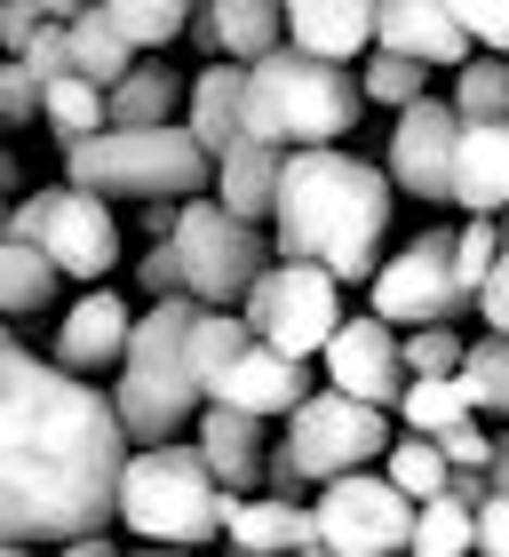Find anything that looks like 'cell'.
Wrapping results in <instances>:
<instances>
[{"label":"cell","instance_id":"6da1fadb","mask_svg":"<svg viewBox=\"0 0 509 557\" xmlns=\"http://www.w3.org/2000/svg\"><path fill=\"white\" fill-rule=\"evenodd\" d=\"M120 407L0 326V549L96 534L120 502Z\"/></svg>","mask_w":509,"mask_h":557},{"label":"cell","instance_id":"7a4b0ae2","mask_svg":"<svg viewBox=\"0 0 509 557\" xmlns=\"http://www.w3.org/2000/svg\"><path fill=\"white\" fill-rule=\"evenodd\" d=\"M390 199H398L390 168L335 144H295L271 199V247L326 263L343 287H359V278H374L382 239H390Z\"/></svg>","mask_w":509,"mask_h":557},{"label":"cell","instance_id":"3957f363","mask_svg":"<svg viewBox=\"0 0 509 557\" xmlns=\"http://www.w3.org/2000/svg\"><path fill=\"white\" fill-rule=\"evenodd\" d=\"M191 319H199V295H151L136 326H127V350H120V383H112V407L127 446H160V438H184L208 407L191 374Z\"/></svg>","mask_w":509,"mask_h":557},{"label":"cell","instance_id":"277c9868","mask_svg":"<svg viewBox=\"0 0 509 557\" xmlns=\"http://www.w3.org/2000/svg\"><path fill=\"white\" fill-rule=\"evenodd\" d=\"M223 478L208 470L199 438H160V446H127L120 462V502L112 518L127 534L160 542V549H199L223 534Z\"/></svg>","mask_w":509,"mask_h":557},{"label":"cell","instance_id":"5b68a950","mask_svg":"<svg viewBox=\"0 0 509 557\" xmlns=\"http://www.w3.org/2000/svg\"><path fill=\"white\" fill-rule=\"evenodd\" d=\"M367 112V88L359 72L335 64V57H311V48L278 40L271 57L247 64V128L271 136V144H343Z\"/></svg>","mask_w":509,"mask_h":557},{"label":"cell","instance_id":"8992f818","mask_svg":"<svg viewBox=\"0 0 509 557\" xmlns=\"http://www.w3.org/2000/svg\"><path fill=\"white\" fill-rule=\"evenodd\" d=\"M64 175L104 199H136V208H151V199H191L215 184V151L199 144L184 120H151V128H120V120H104L96 136L64 144Z\"/></svg>","mask_w":509,"mask_h":557},{"label":"cell","instance_id":"52a82bcc","mask_svg":"<svg viewBox=\"0 0 509 557\" xmlns=\"http://www.w3.org/2000/svg\"><path fill=\"white\" fill-rule=\"evenodd\" d=\"M382 454H390V407H374V398L326 383V391H311V398L287 414V438L271 446L263 486H278V494L326 486V478L367 470V462H382Z\"/></svg>","mask_w":509,"mask_h":557},{"label":"cell","instance_id":"ba28073f","mask_svg":"<svg viewBox=\"0 0 509 557\" xmlns=\"http://www.w3.org/2000/svg\"><path fill=\"white\" fill-rule=\"evenodd\" d=\"M167 239H175V256H184V295H199V302H247V287H254V278H263V263L278 256L263 223L232 215L215 191L175 199Z\"/></svg>","mask_w":509,"mask_h":557},{"label":"cell","instance_id":"9c48e42d","mask_svg":"<svg viewBox=\"0 0 509 557\" xmlns=\"http://www.w3.org/2000/svg\"><path fill=\"white\" fill-rule=\"evenodd\" d=\"M247 326L263 343H278L287 359H319L326 335L343 326V278L326 263H302V256H271L263 278L247 287Z\"/></svg>","mask_w":509,"mask_h":557},{"label":"cell","instance_id":"30bf717a","mask_svg":"<svg viewBox=\"0 0 509 557\" xmlns=\"http://www.w3.org/2000/svg\"><path fill=\"white\" fill-rule=\"evenodd\" d=\"M9 232L16 239H40L64 278H104L120 263V215H112V199L88 191V184H72V175H64V184H48V191H24L9 208Z\"/></svg>","mask_w":509,"mask_h":557},{"label":"cell","instance_id":"8fae6325","mask_svg":"<svg viewBox=\"0 0 509 557\" xmlns=\"http://www.w3.org/2000/svg\"><path fill=\"white\" fill-rule=\"evenodd\" d=\"M311 510H319V542L335 557H390L414 542V494H398L390 470H374V462L326 478Z\"/></svg>","mask_w":509,"mask_h":557},{"label":"cell","instance_id":"7c38bea8","mask_svg":"<svg viewBox=\"0 0 509 557\" xmlns=\"http://www.w3.org/2000/svg\"><path fill=\"white\" fill-rule=\"evenodd\" d=\"M367 295H374V311L390 319V326H422V319H462V311H477L470 287L454 278V232H446V223H430L422 239H406L398 256H382L374 278H367Z\"/></svg>","mask_w":509,"mask_h":557},{"label":"cell","instance_id":"4fadbf2b","mask_svg":"<svg viewBox=\"0 0 509 557\" xmlns=\"http://www.w3.org/2000/svg\"><path fill=\"white\" fill-rule=\"evenodd\" d=\"M454 144H462V112H454V96H414V104H398L390 120V184L406 199H422V208H446L454 199Z\"/></svg>","mask_w":509,"mask_h":557},{"label":"cell","instance_id":"5bb4252c","mask_svg":"<svg viewBox=\"0 0 509 557\" xmlns=\"http://www.w3.org/2000/svg\"><path fill=\"white\" fill-rule=\"evenodd\" d=\"M319 359H326V383H335V391H359V398H374V407H398V391H406V350H398V326L382 319L374 302L326 335Z\"/></svg>","mask_w":509,"mask_h":557},{"label":"cell","instance_id":"9a60e30c","mask_svg":"<svg viewBox=\"0 0 509 557\" xmlns=\"http://www.w3.org/2000/svg\"><path fill=\"white\" fill-rule=\"evenodd\" d=\"M208 398H223V407H247V414H263V422H271V414H295L302 398H311V359H287L278 343L254 335L239 359L208 383Z\"/></svg>","mask_w":509,"mask_h":557},{"label":"cell","instance_id":"2e32d148","mask_svg":"<svg viewBox=\"0 0 509 557\" xmlns=\"http://www.w3.org/2000/svg\"><path fill=\"white\" fill-rule=\"evenodd\" d=\"M223 542L247 557H278V549H326L319 542V510H302L295 494H232L223 502Z\"/></svg>","mask_w":509,"mask_h":557},{"label":"cell","instance_id":"e0dca14e","mask_svg":"<svg viewBox=\"0 0 509 557\" xmlns=\"http://www.w3.org/2000/svg\"><path fill=\"white\" fill-rule=\"evenodd\" d=\"M191 438H199V454H208V470L223 478V494H254V486H263V462H271L263 414L208 398V407H199V422H191Z\"/></svg>","mask_w":509,"mask_h":557},{"label":"cell","instance_id":"ac0fdd59","mask_svg":"<svg viewBox=\"0 0 509 557\" xmlns=\"http://www.w3.org/2000/svg\"><path fill=\"white\" fill-rule=\"evenodd\" d=\"M374 48H406V57H422L430 72H454L477 40L462 33L454 0H382V16H374Z\"/></svg>","mask_w":509,"mask_h":557},{"label":"cell","instance_id":"d6986e66","mask_svg":"<svg viewBox=\"0 0 509 557\" xmlns=\"http://www.w3.org/2000/svg\"><path fill=\"white\" fill-rule=\"evenodd\" d=\"M278 168H287V144H271V136H254V128H239L232 144L215 151V199L232 215H247V223H271V199H278Z\"/></svg>","mask_w":509,"mask_h":557},{"label":"cell","instance_id":"ffe728a7","mask_svg":"<svg viewBox=\"0 0 509 557\" xmlns=\"http://www.w3.org/2000/svg\"><path fill=\"white\" fill-rule=\"evenodd\" d=\"M454 208L462 215H501L509 208V120H462V144H454Z\"/></svg>","mask_w":509,"mask_h":557},{"label":"cell","instance_id":"44dd1931","mask_svg":"<svg viewBox=\"0 0 509 557\" xmlns=\"http://www.w3.org/2000/svg\"><path fill=\"white\" fill-rule=\"evenodd\" d=\"M127 326H136V311H127L112 287H88V295L64 311V326H57V359H64L72 374H104V367H120Z\"/></svg>","mask_w":509,"mask_h":557},{"label":"cell","instance_id":"7402d4cb","mask_svg":"<svg viewBox=\"0 0 509 557\" xmlns=\"http://www.w3.org/2000/svg\"><path fill=\"white\" fill-rule=\"evenodd\" d=\"M374 16H382V0H287V40L311 48V57L359 64L374 48Z\"/></svg>","mask_w":509,"mask_h":557},{"label":"cell","instance_id":"603a6c76","mask_svg":"<svg viewBox=\"0 0 509 557\" xmlns=\"http://www.w3.org/2000/svg\"><path fill=\"white\" fill-rule=\"evenodd\" d=\"M191 33L208 40L215 57L254 64V57H271V48L287 40V0H208Z\"/></svg>","mask_w":509,"mask_h":557},{"label":"cell","instance_id":"cb8c5ba5","mask_svg":"<svg viewBox=\"0 0 509 557\" xmlns=\"http://www.w3.org/2000/svg\"><path fill=\"white\" fill-rule=\"evenodd\" d=\"M184 128L208 144V151H223V144L247 128V64H239V57H215V64L184 88Z\"/></svg>","mask_w":509,"mask_h":557},{"label":"cell","instance_id":"d4e9b609","mask_svg":"<svg viewBox=\"0 0 509 557\" xmlns=\"http://www.w3.org/2000/svg\"><path fill=\"white\" fill-rule=\"evenodd\" d=\"M184 88H191V81H175L167 64L136 57V64H127L120 81L104 88V112L120 120V128H151V120H184Z\"/></svg>","mask_w":509,"mask_h":557},{"label":"cell","instance_id":"484cf974","mask_svg":"<svg viewBox=\"0 0 509 557\" xmlns=\"http://www.w3.org/2000/svg\"><path fill=\"white\" fill-rule=\"evenodd\" d=\"M64 33H72V72H88V81H104V88L144 57V48L120 33V16L104 9V0H88L80 16H64Z\"/></svg>","mask_w":509,"mask_h":557},{"label":"cell","instance_id":"4316f807","mask_svg":"<svg viewBox=\"0 0 509 557\" xmlns=\"http://www.w3.org/2000/svg\"><path fill=\"white\" fill-rule=\"evenodd\" d=\"M57 256H48L40 239H0V319H24V311H48V295H57Z\"/></svg>","mask_w":509,"mask_h":557},{"label":"cell","instance_id":"83f0119b","mask_svg":"<svg viewBox=\"0 0 509 557\" xmlns=\"http://www.w3.org/2000/svg\"><path fill=\"white\" fill-rule=\"evenodd\" d=\"M40 120L57 128V144H80L104 128V81H88V72H57V81H40Z\"/></svg>","mask_w":509,"mask_h":557},{"label":"cell","instance_id":"f1b7e54d","mask_svg":"<svg viewBox=\"0 0 509 557\" xmlns=\"http://www.w3.org/2000/svg\"><path fill=\"white\" fill-rule=\"evenodd\" d=\"M414 557H462V549H477V502L470 494H430V502H414V542H406Z\"/></svg>","mask_w":509,"mask_h":557},{"label":"cell","instance_id":"f546056e","mask_svg":"<svg viewBox=\"0 0 509 557\" xmlns=\"http://www.w3.org/2000/svg\"><path fill=\"white\" fill-rule=\"evenodd\" d=\"M477 414V398H470V383L462 374H406V391H398V422L406 430H454V422H470Z\"/></svg>","mask_w":509,"mask_h":557},{"label":"cell","instance_id":"4dcf8cb0","mask_svg":"<svg viewBox=\"0 0 509 557\" xmlns=\"http://www.w3.org/2000/svg\"><path fill=\"white\" fill-rule=\"evenodd\" d=\"M454 112L462 120H509V57L501 48H486V57H470L454 64Z\"/></svg>","mask_w":509,"mask_h":557},{"label":"cell","instance_id":"1f68e13d","mask_svg":"<svg viewBox=\"0 0 509 557\" xmlns=\"http://www.w3.org/2000/svg\"><path fill=\"white\" fill-rule=\"evenodd\" d=\"M382 470H390V486H398V494H414V502L446 494V478H454L446 446L430 438V430H406V438H390V454H382Z\"/></svg>","mask_w":509,"mask_h":557},{"label":"cell","instance_id":"d6a6232c","mask_svg":"<svg viewBox=\"0 0 509 557\" xmlns=\"http://www.w3.org/2000/svg\"><path fill=\"white\" fill-rule=\"evenodd\" d=\"M359 88H367V104L398 112V104H414V96H430V64H422V57H406V48H367Z\"/></svg>","mask_w":509,"mask_h":557},{"label":"cell","instance_id":"836d02e7","mask_svg":"<svg viewBox=\"0 0 509 557\" xmlns=\"http://www.w3.org/2000/svg\"><path fill=\"white\" fill-rule=\"evenodd\" d=\"M104 9L120 16V33L136 48H167L199 24V0H104Z\"/></svg>","mask_w":509,"mask_h":557},{"label":"cell","instance_id":"e575fe53","mask_svg":"<svg viewBox=\"0 0 509 557\" xmlns=\"http://www.w3.org/2000/svg\"><path fill=\"white\" fill-rule=\"evenodd\" d=\"M462 383H470V398H477V414L509 422V326H486V343H470Z\"/></svg>","mask_w":509,"mask_h":557},{"label":"cell","instance_id":"d590c367","mask_svg":"<svg viewBox=\"0 0 509 557\" xmlns=\"http://www.w3.org/2000/svg\"><path fill=\"white\" fill-rule=\"evenodd\" d=\"M398 350H406V374H462V359H470V343L454 335V319L398 326Z\"/></svg>","mask_w":509,"mask_h":557},{"label":"cell","instance_id":"8d00e7d4","mask_svg":"<svg viewBox=\"0 0 509 557\" xmlns=\"http://www.w3.org/2000/svg\"><path fill=\"white\" fill-rule=\"evenodd\" d=\"M494 256H501V215H462L454 223V278L470 287V302H477V287H486Z\"/></svg>","mask_w":509,"mask_h":557},{"label":"cell","instance_id":"74e56055","mask_svg":"<svg viewBox=\"0 0 509 557\" xmlns=\"http://www.w3.org/2000/svg\"><path fill=\"white\" fill-rule=\"evenodd\" d=\"M40 120V72L24 57H0V128H24Z\"/></svg>","mask_w":509,"mask_h":557},{"label":"cell","instance_id":"f35d334b","mask_svg":"<svg viewBox=\"0 0 509 557\" xmlns=\"http://www.w3.org/2000/svg\"><path fill=\"white\" fill-rule=\"evenodd\" d=\"M438 446H446V462H454V470H486V462H494V430H486V414H470V422L438 430Z\"/></svg>","mask_w":509,"mask_h":557},{"label":"cell","instance_id":"ab89813d","mask_svg":"<svg viewBox=\"0 0 509 557\" xmlns=\"http://www.w3.org/2000/svg\"><path fill=\"white\" fill-rule=\"evenodd\" d=\"M454 16H462V33L477 48H501L509 57V0H454Z\"/></svg>","mask_w":509,"mask_h":557},{"label":"cell","instance_id":"60d3db41","mask_svg":"<svg viewBox=\"0 0 509 557\" xmlns=\"http://www.w3.org/2000/svg\"><path fill=\"white\" fill-rule=\"evenodd\" d=\"M24 64L40 72V81H57V72H72V33H64V16H48L33 40H24Z\"/></svg>","mask_w":509,"mask_h":557},{"label":"cell","instance_id":"b9f144b4","mask_svg":"<svg viewBox=\"0 0 509 557\" xmlns=\"http://www.w3.org/2000/svg\"><path fill=\"white\" fill-rule=\"evenodd\" d=\"M136 287H144V295H184V256H175V239H151V247H144Z\"/></svg>","mask_w":509,"mask_h":557},{"label":"cell","instance_id":"7bdbcfd3","mask_svg":"<svg viewBox=\"0 0 509 557\" xmlns=\"http://www.w3.org/2000/svg\"><path fill=\"white\" fill-rule=\"evenodd\" d=\"M477 319L486 326H509V215H501V256L486 271V287H477Z\"/></svg>","mask_w":509,"mask_h":557},{"label":"cell","instance_id":"ee69618b","mask_svg":"<svg viewBox=\"0 0 509 557\" xmlns=\"http://www.w3.org/2000/svg\"><path fill=\"white\" fill-rule=\"evenodd\" d=\"M477 549L509 557V486H486V502H477Z\"/></svg>","mask_w":509,"mask_h":557},{"label":"cell","instance_id":"f6af8a7d","mask_svg":"<svg viewBox=\"0 0 509 557\" xmlns=\"http://www.w3.org/2000/svg\"><path fill=\"white\" fill-rule=\"evenodd\" d=\"M40 0H0V57H24V40L40 33Z\"/></svg>","mask_w":509,"mask_h":557},{"label":"cell","instance_id":"bcb514c9","mask_svg":"<svg viewBox=\"0 0 509 557\" xmlns=\"http://www.w3.org/2000/svg\"><path fill=\"white\" fill-rule=\"evenodd\" d=\"M486 478H494V486H509V422L494 430V462H486Z\"/></svg>","mask_w":509,"mask_h":557},{"label":"cell","instance_id":"7dc6e473","mask_svg":"<svg viewBox=\"0 0 509 557\" xmlns=\"http://www.w3.org/2000/svg\"><path fill=\"white\" fill-rule=\"evenodd\" d=\"M88 0H40V16H80Z\"/></svg>","mask_w":509,"mask_h":557},{"label":"cell","instance_id":"c3c4849f","mask_svg":"<svg viewBox=\"0 0 509 557\" xmlns=\"http://www.w3.org/2000/svg\"><path fill=\"white\" fill-rule=\"evenodd\" d=\"M0 239H9V199H0Z\"/></svg>","mask_w":509,"mask_h":557}]
</instances>
